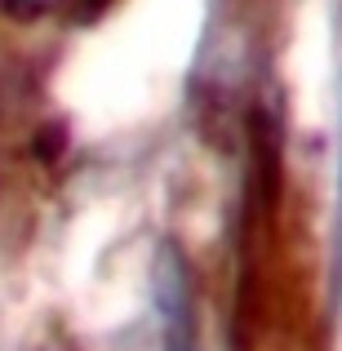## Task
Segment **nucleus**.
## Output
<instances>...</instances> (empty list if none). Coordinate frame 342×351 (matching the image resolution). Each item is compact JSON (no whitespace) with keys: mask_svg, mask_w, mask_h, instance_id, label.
Wrapping results in <instances>:
<instances>
[{"mask_svg":"<svg viewBox=\"0 0 342 351\" xmlns=\"http://www.w3.org/2000/svg\"><path fill=\"white\" fill-rule=\"evenodd\" d=\"M53 0H0V9L5 14H14V18H36V14H45Z\"/></svg>","mask_w":342,"mask_h":351,"instance_id":"f03ea898","label":"nucleus"},{"mask_svg":"<svg viewBox=\"0 0 342 351\" xmlns=\"http://www.w3.org/2000/svg\"><path fill=\"white\" fill-rule=\"evenodd\" d=\"M151 307L164 351H196V302H191V263L173 240H160L151 258Z\"/></svg>","mask_w":342,"mask_h":351,"instance_id":"f257e3e1","label":"nucleus"}]
</instances>
